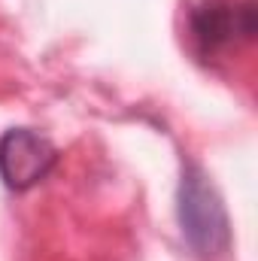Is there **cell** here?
Wrapping results in <instances>:
<instances>
[{
  "label": "cell",
  "instance_id": "6da1fadb",
  "mask_svg": "<svg viewBox=\"0 0 258 261\" xmlns=\"http://www.w3.org/2000/svg\"><path fill=\"white\" fill-rule=\"evenodd\" d=\"M179 225L197 255L213 258L228 252L231 246V228L222 197L216 195L203 170L194 164L183 170V182H179Z\"/></svg>",
  "mask_w": 258,
  "mask_h": 261
},
{
  "label": "cell",
  "instance_id": "7a4b0ae2",
  "mask_svg": "<svg viewBox=\"0 0 258 261\" xmlns=\"http://www.w3.org/2000/svg\"><path fill=\"white\" fill-rule=\"evenodd\" d=\"M189 31L203 55L255 37V0H203L189 12Z\"/></svg>",
  "mask_w": 258,
  "mask_h": 261
},
{
  "label": "cell",
  "instance_id": "3957f363",
  "mask_svg": "<svg viewBox=\"0 0 258 261\" xmlns=\"http://www.w3.org/2000/svg\"><path fill=\"white\" fill-rule=\"evenodd\" d=\"M58 164V149L37 130L12 128L0 137V179L12 192L40 186Z\"/></svg>",
  "mask_w": 258,
  "mask_h": 261
}]
</instances>
